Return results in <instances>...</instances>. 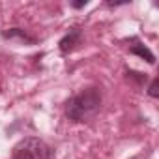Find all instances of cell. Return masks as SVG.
I'll list each match as a JSON object with an SVG mask.
<instances>
[{
	"label": "cell",
	"mask_w": 159,
	"mask_h": 159,
	"mask_svg": "<svg viewBox=\"0 0 159 159\" xmlns=\"http://www.w3.org/2000/svg\"><path fill=\"white\" fill-rule=\"evenodd\" d=\"M99 107H101V92L98 88H88L67 101L66 114L73 122H88L99 112Z\"/></svg>",
	"instance_id": "6da1fadb"
},
{
	"label": "cell",
	"mask_w": 159,
	"mask_h": 159,
	"mask_svg": "<svg viewBox=\"0 0 159 159\" xmlns=\"http://www.w3.org/2000/svg\"><path fill=\"white\" fill-rule=\"evenodd\" d=\"M49 157H51L49 146L36 137L23 139L13 148V159H49Z\"/></svg>",
	"instance_id": "7a4b0ae2"
},
{
	"label": "cell",
	"mask_w": 159,
	"mask_h": 159,
	"mask_svg": "<svg viewBox=\"0 0 159 159\" xmlns=\"http://www.w3.org/2000/svg\"><path fill=\"white\" fill-rule=\"evenodd\" d=\"M79 43H81V30L79 28H73V30H69V34L60 41V51L66 54V52H71Z\"/></svg>",
	"instance_id": "3957f363"
},
{
	"label": "cell",
	"mask_w": 159,
	"mask_h": 159,
	"mask_svg": "<svg viewBox=\"0 0 159 159\" xmlns=\"http://www.w3.org/2000/svg\"><path fill=\"white\" fill-rule=\"evenodd\" d=\"M131 52H133V54H139V56H142V58H146L148 64H153V62H155V56L150 52V49L144 47V45H140V43L133 45V47H131Z\"/></svg>",
	"instance_id": "277c9868"
},
{
	"label": "cell",
	"mask_w": 159,
	"mask_h": 159,
	"mask_svg": "<svg viewBox=\"0 0 159 159\" xmlns=\"http://www.w3.org/2000/svg\"><path fill=\"white\" fill-rule=\"evenodd\" d=\"M150 96L152 98H157L159 96V81L155 79V81H152V84H150Z\"/></svg>",
	"instance_id": "5b68a950"
},
{
	"label": "cell",
	"mask_w": 159,
	"mask_h": 159,
	"mask_svg": "<svg viewBox=\"0 0 159 159\" xmlns=\"http://www.w3.org/2000/svg\"><path fill=\"white\" fill-rule=\"evenodd\" d=\"M88 2L84 0V2H73V8H83V6H86Z\"/></svg>",
	"instance_id": "8992f818"
},
{
	"label": "cell",
	"mask_w": 159,
	"mask_h": 159,
	"mask_svg": "<svg viewBox=\"0 0 159 159\" xmlns=\"http://www.w3.org/2000/svg\"><path fill=\"white\" fill-rule=\"evenodd\" d=\"M135 159H139V157H135Z\"/></svg>",
	"instance_id": "52a82bcc"
}]
</instances>
